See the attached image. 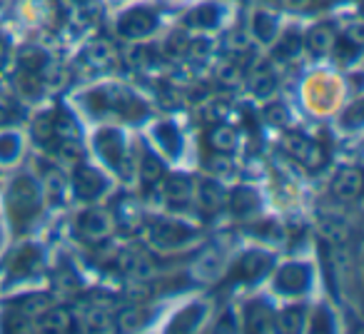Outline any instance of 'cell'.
<instances>
[{
	"mask_svg": "<svg viewBox=\"0 0 364 334\" xmlns=\"http://www.w3.org/2000/svg\"><path fill=\"white\" fill-rule=\"evenodd\" d=\"M53 287L58 289V292L63 294H73L80 289V279H77V274L73 272V269H58L55 274H53Z\"/></svg>",
	"mask_w": 364,
	"mask_h": 334,
	"instance_id": "e575fe53",
	"label": "cell"
},
{
	"mask_svg": "<svg viewBox=\"0 0 364 334\" xmlns=\"http://www.w3.org/2000/svg\"><path fill=\"white\" fill-rule=\"evenodd\" d=\"M16 87H18V92H21V95H26V97H38V95H41L43 80L38 77V72L23 70L21 75L16 77Z\"/></svg>",
	"mask_w": 364,
	"mask_h": 334,
	"instance_id": "d590c367",
	"label": "cell"
},
{
	"mask_svg": "<svg viewBox=\"0 0 364 334\" xmlns=\"http://www.w3.org/2000/svg\"><path fill=\"white\" fill-rule=\"evenodd\" d=\"M41 205H43V193L36 180H31L28 175L18 178L16 183L11 185V190H8L6 208H8V212H11L16 227H23V225L31 222L38 215V210H41Z\"/></svg>",
	"mask_w": 364,
	"mask_h": 334,
	"instance_id": "6da1fadb",
	"label": "cell"
},
{
	"mask_svg": "<svg viewBox=\"0 0 364 334\" xmlns=\"http://www.w3.org/2000/svg\"><path fill=\"white\" fill-rule=\"evenodd\" d=\"M8 110H11V107H8L6 102H0V122L8 120Z\"/></svg>",
	"mask_w": 364,
	"mask_h": 334,
	"instance_id": "f907efd6",
	"label": "cell"
},
{
	"mask_svg": "<svg viewBox=\"0 0 364 334\" xmlns=\"http://www.w3.org/2000/svg\"><path fill=\"white\" fill-rule=\"evenodd\" d=\"M200 319H203V304H193L177 314V319L170 324V332H193L198 329Z\"/></svg>",
	"mask_w": 364,
	"mask_h": 334,
	"instance_id": "484cf974",
	"label": "cell"
},
{
	"mask_svg": "<svg viewBox=\"0 0 364 334\" xmlns=\"http://www.w3.org/2000/svg\"><path fill=\"white\" fill-rule=\"evenodd\" d=\"M157 28V16L150 8H132L117 23V31L125 38H145Z\"/></svg>",
	"mask_w": 364,
	"mask_h": 334,
	"instance_id": "3957f363",
	"label": "cell"
},
{
	"mask_svg": "<svg viewBox=\"0 0 364 334\" xmlns=\"http://www.w3.org/2000/svg\"><path fill=\"white\" fill-rule=\"evenodd\" d=\"M147 319H150V314H147L142 307H125L120 314H117L115 329H120V332H137V329L145 327Z\"/></svg>",
	"mask_w": 364,
	"mask_h": 334,
	"instance_id": "44dd1931",
	"label": "cell"
},
{
	"mask_svg": "<svg viewBox=\"0 0 364 334\" xmlns=\"http://www.w3.org/2000/svg\"><path fill=\"white\" fill-rule=\"evenodd\" d=\"M240 324L237 319H235V312L232 309H225L223 314H220L218 324H215V332H237Z\"/></svg>",
	"mask_w": 364,
	"mask_h": 334,
	"instance_id": "60d3db41",
	"label": "cell"
},
{
	"mask_svg": "<svg viewBox=\"0 0 364 334\" xmlns=\"http://www.w3.org/2000/svg\"><path fill=\"white\" fill-rule=\"evenodd\" d=\"M105 190V178L92 167H80L75 173V193L82 200H95Z\"/></svg>",
	"mask_w": 364,
	"mask_h": 334,
	"instance_id": "30bf717a",
	"label": "cell"
},
{
	"mask_svg": "<svg viewBox=\"0 0 364 334\" xmlns=\"http://www.w3.org/2000/svg\"><path fill=\"white\" fill-rule=\"evenodd\" d=\"M269 267H272V254L252 249V252H245L242 257H240L237 267H235V274L242 279H259Z\"/></svg>",
	"mask_w": 364,
	"mask_h": 334,
	"instance_id": "9c48e42d",
	"label": "cell"
},
{
	"mask_svg": "<svg viewBox=\"0 0 364 334\" xmlns=\"http://www.w3.org/2000/svg\"><path fill=\"white\" fill-rule=\"evenodd\" d=\"M46 183H48V195H53L55 200H60V195H63V178H60V175L48 173Z\"/></svg>",
	"mask_w": 364,
	"mask_h": 334,
	"instance_id": "bcb514c9",
	"label": "cell"
},
{
	"mask_svg": "<svg viewBox=\"0 0 364 334\" xmlns=\"http://www.w3.org/2000/svg\"><path fill=\"white\" fill-rule=\"evenodd\" d=\"M6 329H8V332H28V329H33V324H31V319H28V317L13 312L11 317H6Z\"/></svg>",
	"mask_w": 364,
	"mask_h": 334,
	"instance_id": "7bdbcfd3",
	"label": "cell"
},
{
	"mask_svg": "<svg viewBox=\"0 0 364 334\" xmlns=\"http://www.w3.org/2000/svg\"><path fill=\"white\" fill-rule=\"evenodd\" d=\"M208 142L215 152H232L237 147V135L230 125H215L208 132Z\"/></svg>",
	"mask_w": 364,
	"mask_h": 334,
	"instance_id": "603a6c76",
	"label": "cell"
},
{
	"mask_svg": "<svg viewBox=\"0 0 364 334\" xmlns=\"http://www.w3.org/2000/svg\"><path fill=\"white\" fill-rule=\"evenodd\" d=\"M115 217L125 232H137L142 227V210L132 198H122L115 205Z\"/></svg>",
	"mask_w": 364,
	"mask_h": 334,
	"instance_id": "9a60e30c",
	"label": "cell"
},
{
	"mask_svg": "<svg viewBox=\"0 0 364 334\" xmlns=\"http://www.w3.org/2000/svg\"><path fill=\"white\" fill-rule=\"evenodd\" d=\"M95 145H97V150H100V155L105 157L107 165H112L117 170V173L122 175V178H127L125 165H122V162L127 160V155H125V140H122L120 132H117V130H102L100 135H97Z\"/></svg>",
	"mask_w": 364,
	"mask_h": 334,
	"instance_id": "5b68a950",
	"label": "cell"
},
{
	"mask_svg": "<svg viewBox=\"0 0 364 334\" xmlns=\"http://www.w3.org/2000/svg\"><path fill=\"white\" fill-rule=\"evenodd\" d=\"M33 327L43 329V332H70L73 314L63 307H48L46 312L38 317V324H33Z\"/></svg>",
	"mask_w": 364,
	"mask_h": 334,
	"instance_id": "5bb4252c",
	"label": "cell"
},
{
	"mask_svg": "<svg viewBox=\"0 0 364 334\" xmlns=\"http://www.w3.org/2000/svg\"><path fill=\"white\" fill-rule=\"evenodd\" d=\"M48 307H50V294H41V292L28 294V297H21L13 302V309L28 319H38Z\"/></svg>",
	"mask_w": 364,
	"mask_h": 334,
	"instance_id": "d6986e66",
	"label": "cell"
},
{
	"mask_svg": "<svg viewBox=\"0 0 364 334\" xmlns=\"http://www.w3.org/2000/svg\"><path fill=\"white\" fill-rule=\"evenodd\" d=\"M225 48H228L230 53H245L247 50V36L245 33H232V36H228V41H225Z\"/></svg>",
	"mask_w": 364,
	"mask_h": 334,
	"instance_id": "ee69618b",
	"label": "cell"
},
{
	"mask_svg": "<svg viewBox=\"0 0 364 334\" xmlns=\"http://www.w3.org/2000/svg\"><path fill=\"white\" fill-rule=\"evenodd\" d=\"M200 208L205 210V212H220V210L225 208V203H228V195H225V190L220 188L218 183H213V180H203L200 183Z\"/></svg>",
	"mask_w": 364,
	"mask_h": 334,
	"instance_id": "e0dca14e",
	"label": "cell"
},
{
	"mask_svg": "<svg viewBox=\"0 0 364 334\" xmlns=\"http://www.w3.org/2000/svg\"><path fill=\"white\" fill-rule=\"evenodd\" d=\"M322 230H324V237H329L334 244H342L349 239V227L344 220L334 217V215H329V217H324L322 222Z\"/></svg>",
	"mask_w": 364,
	"mask_h": 334,
	"instance_id": "1f68e13d",
	"label": "cell"
},
{
	"mask_svg": "<svg viewBox=\"0 0 364 334\" xmlns=\"http://www.w3.org/2000/svg\"><path fill=\"white\" fill-rule=\"evenodd\" d=\"M117 267H120L122 274H130V277H150L155 274L157 264L155 259L150 257L147 252L142 249H125V252L117 257Z\"/></svg>",
	"mask_w": 364,
	"mask_h": 334,
	"instance_id": "52a82bcc",
	"label": "cell"
},
{
	"mask_svg": "<svg viewBox=\"0 0 364 334\" xmlns=\"http://www.w3.org/2000/svg\"><path fill=\"white\" fill-rule=\"evenodd\" d=\"M73 3H82V0H73Z\"/></svg>",
	"mask_w": 364,
	"mask_h": 334,
	"instance_id": "816d5d0a",
	"label": "cell"
},
{
	"mask_svg": "<svg viewBox=\"0 0 364 334\" xmlns=\"http://www.w3.org/2000/svg\"><path fill=\"white\" fill-rule=\"evenodd\" d=\"M250 90L257 97H267L277 90V77L272 72H255L252 80H250Z\"/></svg>",
	"mask_w": 364,
	"mask_h": 334,
	"instance_id": "836d02e7",
	"label": "cell"
},
{
	"mask_svg": "<svg viewBox=\"0 0 364 334\" xmlns=\"http://www.w3.org/2000/svg\"><path fill=\"white\" fill-rule=\"evenodd\" d=\"M46 60H48V55L41 50V48H23L21 50V55H18V63H21V68L23 70H28V72H38L43 65H46Z\"/></svg>",
	"mask_w": 364,
	"mask_h": 334,
	"instance_id": "d6a6232c",
	"label": "cell"
},
{
	"mask_svg": "<svg viewBox=\"0 0 364 334\" xmlns=\"http://www.w3.org/2000/svg\"><path fill=\"white\" fill-rule=\"evenodd\" d=\"M82 322L90 332H107V329H115V322L110 319V312L102 307H87L85 314H82Z\"/></svg>",
	"mask_w": 364,
	"mask_h": 334,
	"instance_id": "d4e9b609",
	"label": "cell"
},
{
	"mask_svg": "<svg viewBox=\"0 0 364 334\" xmlns=\"http://www.w3.org/2000/svg\"><path fill=\"white\" fill-rule=\"evenodd\" d=\"M218 80H220V85H223V87H230V90H232V87L242 85L245 72L235 60H225L223 65L218 68Z\"/></svg>",
	"mask_w": 364,
	"mask_h": 334,
	"instance_id": "4dcf8cb0",
	"label": "cell"
},
{
	"mask_svg": "<svg viewBox=\"0 0 364 334\" xmlns=\"http://www.w3.org/2000/svg\"><path fill=\"white\" fill-rule=\"evenodd\" d=\"M282 147L287 150V155L292 157V160H297L299 165L307 167V170H312V173L322 170L324 162H327V152H324V147L319 145L317 140L304 137L302 132H287V135L282 137Z\"/></svg>",
	"mask_w": 364,
	"mask_h": 334,
	"instance_id": "7a4b0ae2",
	"label": "cell"
},
{
	"mask_svg": "<svg viewBox=\"0 0 364 334\" xmlns=\"http://www.w3.org/2000/svg\"><path fill=\"white\" fill-rule=\"evenodd\" d=\"M267 120L274 125H284L289 120V110L284 105H269L267 107Z\"/></svg>",
	"mask_w": 364,
	"mask_h": 334,
	"instance_id": "f6af8a7d",
	"label": "cell"
},
{
	"mask_svg": "<svg viewBox=\"0 0 364 334\" xmlns=\"http://www.w3.org/2000/svg\"><path fill=\"white\" fill-rule=\"evenodd\" d=\"M284 6L292 8V11H307L309 6H312L314 0H282Z\"/></svg>",
	"mask_w": 364,
	"mask_h": 334,
	"instance_id": "c3c4849f",
	"label": "cell"
},
{
	"mask_svg": "<svg viewBox=\"0 0 364 334\" xmlns=\"http://www.w3.org/2000/svg\"><path fill=\"white\" fill-rule=\"evenodd\" d=\"M332 193L339 200H354L362 193V175L359 170H342V173L334 178L332 183Z\"/></svg>",
	"mask_w": 364,
	"mask_h": 334,
	"instance_id": "2e32d148",
	"label": "cell"
},
{
	"mask_svg": "<svg viewBox=\"0 0 364 334\" xmlns=\"http://www.w3.org/2000/svg\"><path fill=\"white\" fill-rule=\"evenodd\" d=\"M252 31L262 43L274 41V36H277V18L272 13H257L252 23Z\"/></svg>",
	"mask_w": 364,
	"mask_h": 334,
	"instance_id": "f546056e",
	"label": "cell"
},
{
	"mask_svg": "<svg viewBox=\"0 0 364 334\" xmlns=\"http://www.w3.org/2000/svg\"><path fill=\"white\" fill-rule=\"evenodd\" d=\"M245 322L252 332H277L274 329V314L267 302H250L245 309Z\"/></svg>",
	"mask_w": 364,
	"mask_h": 334,
	"instance_id": "8fae6325",
	"label": "cell"
},
{
	"mask_svg": "<svg viewBox=\"0 0 364 334\" xmlns=\"http://www.w3.org/2000/svg\"><path fill=\"white\" fill-rule=\"evenodd\" d=\"M33 135H36V140L41 142V145H48V142L53 140V112H41V115L36 117V122H33Z\"/></svg>",
	"mask_w": 364,
	"mask_h": 334,
	"instance_id": "8d00e7d4",
	"label": "cell"
},
{
	"mask_svg": "<svg viewBox=\"0 0 364 334\" xmlns=\"http://www.w3.org/2000/svg\"><path fill=\"white\" fill-rule=\"evenodd\" d=\"M205 167H208L210 175H232V170H235V165H232V160H230L228 152L210 155L208 160H205Z\"/></svg>",
	"mask_w": 364,
	"mask_h": 334,
	"instance_id": "74e56055",
	"label": "cell"
},
{
	"mask_svg": "<svg viewBox=\"0 0 364 334\" xmlns=\"http://www.w3.org/2000/svg\"><path fill=\"white\" fill-rule=\"evenodd\" d=\"M6 55H8V43H6V38L0 36V65H3V60H6Z\"/></svg>",
	"mask_w": 364,
	"mask_h": 334,
	"instance_id": "681fc988",
	"label": "cell"
},
{
	"mask_svg": "<svg viewBox=\"0 0 364 334\" xmlns=\"http://www.w3.org/2000/svg\"><path fill=\"white\" fill-rule=\"evenodd\" d=\"M274 287L284 294H299L309 287V267L307 264L292 262L287 267L279 269L277 279H274Z\"/></svg>",
	"mask_w": 364,
	"mask_h": 334,
	"instance_id": "8992f818",
	"label": "cell"
},
{
	"mask_svg": "<svg viewBox=\"0 0 364 334\" xmlns=\"http://www.w3.org/2000/svg\"><path fill=\"white\" fill-rule=\"evenodd\" d=\"M77 232L85 239L87 244H102L112 232L110 217L100 210H90V212H82L77 220Z\"/></svg>",
	"mask_w": 364,
	"mask_h": 334,
	"instance_id": "277c9868",
	"label": "cell"
},
{
	"mask_svg": "<svg viewBox=\"0 0 364 334\" xmlns=\"http://www.w3.org/2000/svg\"><path fill=\"white\" fill-rule=\"evenodd\" d=\"M152 237H155V242H160L162 247H180V244H185L193 237V232L177 222H157L155 227H152Z\"/></svg>",
	"mask_w": 364,
	"mask_h": 334,
	"instance_id": "4fadbf2b",
	"label": "cell"
},
{
	"mask_svg": "<svg viewBox=\"0 0 364 334\" xmlns=\"http://www.w3.org/2000/svg\"><path fill=\"white\" fill-rule=\"evenodd\" d=\"M304 43H307V48L314 55H327V53H332L337 48V33L327 23H319V26H314L307 33V41Z\"/></svg>",
	"mask_w": 364,
	"mask_h": 334,
	"instance_id": "7c38bea8",
	"label": "cell"
},
{
	"mask_svg": "<svg viewBox=\"0 0 364 334\" xmlns=\"http://www.w3.org/2000/svg\"><path fill=\"white\" fill-rule=\"evenodd\" d=\"M58 155H60L65 162H77L82 157L80 140H60V145H58Z\"/></svg>",
	"mask_w": 364,
	"mask_h": 334,
	"instance_id": "ab89813d",
	"label": "cell"
},
{
	"mask_svg": "<svg viewBox=\"0 0 364 334\" xmlns=\"http://www.w3.org/2000/svg\"><path fill=\"white\" fill-rule=\"evenodd\" d=\"M302 327H304L302 307H289V309H284V312L274 314V329H277V332L294 334V332H302Z\"/></svg>",
	"mask_w": 364,
	"mask_h": 334,
	"instance_id": "cb8c5ba5",
	"label": "cell"
},
{
	"mask_svg": "<svg viewBox=\"0 0 364 334\" xmlns=\"http://www.w3.org/2000/svg\"><path fill=\"white\" fill-rule=\"evenodd\" d=\"M18 155H21L18 135H0V162H13Z\"/></svg>",
	"mask_w": 364,
	"mask_h": 334,
	"instance_id": "f35d334b",
	"label": "cell"
},
{
	"mask_svg": "<svg viewBox=\"0 0 364 334\" xmlns=\"http://www.w3.org/2000/svg\"><path fill=\"white\" fill-rule=\"evenodd\" d=\"M115 58H117V50L107 38H95V41L82 50V60H85L90 68H95V70L112 68L115 65Z\"/></svg>",
	"mask_w": 364,
	"mask_h": 334,
	"instance_id": "ba28073f",
	"label": "cell"
},
{
	"mask_svg": "<svg viewBox=\"0 0 364 334\" xmlns=\"http://www.w3.org/2000/svg\"><path fill=\"white\" fill-rule=\"evenodd\" d=\"M53 135L58 140H77L80 137V127H77L75 117L68 110H58L53 115Z\"/></svg>",
	"mask_w": 364,
	"mask_h": 334,
	"instance_id": "7402d4cb",
	"label": "cell"
},
{
	"mask_svg": "<svg viewBox=\"0 0 364 334\" xmlns=\"http://www.w3.org/2000/svg\"><path fill=\"white\" fill-rule=\"evenodd\" d=\"M230 208L237 217H247V215H255L259 210V198L255 190L250 188H237L230 198Z\"/></svg>",
	"mask_w": 364,
	"mask_h": 334,
	"instance_id": "ffe728a7",
	"label": "cell"
},
{
	"mask_svg": "<svg viewBox=\"0 0 364 334\" xmlns=\"http://www.w3.org/2000/svg\"><path fill=\"white\" fill-rule=\"evenodd\" d=\"M142 180L150 188L165 180V162L152 152H145V157H142Z\"/></svg>",
	"mask_w": 364,
	"mask_h": 334,
	"instance_id": "4316f807",
	"label": "cell"
},
{
	"mask_svg": "<svg viewBox=\"0 0 364 334\" xmlns=\"http://www.w3.org/2000/svg\"><path fill=\"white\" fill-rule=\"evenodd\" d=\"M190 28H215L220 23V11L215 6H200L185 18Z\"/></svg>",
	"mask_w": 364,
	"mask_h": 334,
	"instance_id": "83f0119b",
	"label": "cell"
},
{
	"mask_svg": "<svg viewBox=\"0 0 364 334\" xmlns=\"http://www.w3.org/2000/svg\"><path fill=\"white\" fill-rule=\"evenodd\" d=\"M193 193V180L188 175H170L165 183V200L172 205H185Z\"/></svg>",
	"mask_w": 364,
	"mask_h": 334,
	"instance_id": "ac0fdd59",
	"label": "cell"
},
{
	"mask_svg": "<svg viewBox=\"0 0 364 334\" xmlns=\"http://www.w3.org/2000/svg\"><path fill=\"white\" fill-rule=\"evenodd\" d=\"M299 45H302V41H299V36H294V33H289L287 38L282 41V45H279L277 55L282 58H294L299 53Z\"/></svg>",
	"mask_w": 364,
	"mask_h": 334,
	"instance_id": "b9f144b4",
	"label": "cell"
},
{
	"mask_svg": "<svg viewBox=\"0 0 364 334\" xmlns=\"http://www.w3.org/2000/svg\"><path fill=\"white\" fill-rule=\"evenodd\" d=\"M344 41H347V45H352L354 50H359V48H362V28L349 26L347 33H344Z\"/></svg>",
	"mask_w": 364,
	"mask_h": 334,
	"instance_id": "7dc6e473",
	"label": "cell"
},
{
	"mask_svg": "<svg viewBox=\"0 0 364 334\" xmlns=\"http://www.w3.org/2000/svg\"><path fill=\"white\" fill-rule=\"evenodd\" d=\"M155 135H157V142H160V145L167 150V155L175 157L177 152H180L182 137H180V132H177L175 125H170V122H162V125H157Z\"/></svg>",
	"mask_w": 364,
	"mask_h": 334,
	"instance_id": "f1b7e54d",
	"label": "cell"
}]
</instances>
